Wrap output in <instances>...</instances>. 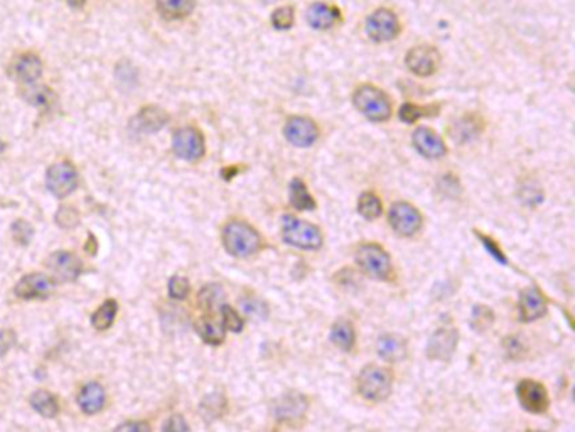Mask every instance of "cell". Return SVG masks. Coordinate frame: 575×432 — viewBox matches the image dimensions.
<instances>
[{
	"instance_id": "30",
	"label": "cell",
	"mask_w": 575,
	"mask_h": 432,
	"mask_svg": "<svg viewBox=\"0 0 575 432\" xmlns=\"http://www.w3.org/2000/svg\"><path fill=\"white\" fill-rule=\"evenodd\" d=\"M358 213L368 222L377 220L383 213L382 200L375 193H363L360 200H358Z\"/></svg>"
},
{
	"instance_id": "20",
	"label": "cell",
	"mask_w": 575,
	"mask_h": 432,
	"mask_svg": "<svg viewBox=\"0 0 575 432\" xmlns=\"http://www.w3.org/2000/svg\"><path fill=\"white\" fill-rule=\"evenodd\" d=\"M167 123V113L159 107H144L132 120V129L140 134H154Z\"/></svg>"
},
{
	"instance_id": "32",
	"label": "cell",
	"mask_w": 575,
	"mask_h": 432,
	"mask_svg": "<svg viewBox=\"0 0 575 432\" xmlns=\"http://www.w3.org/2000/svg\"><path fill=\"white\" fill-rule=\"evenodd\" d=\"M223 289L220 285H207L199 292V304L203 309L213 311L216 307H221V301H223Z\"/></svg>"
},
{
	"instance_id": "27",
	"label": "cell",
	"mask_w": 575,
	"mask_h": 432,
	"mask_svg": "<svg viewBox=\"0 0 575 432\" xmlns=\"http://www.w3.org/2000/svg\"><path fill=\"white\" fill-rule=\"evenodd\" d=\"M30 405H33L34 411L46 419L56 417L57 412H59V405H57L56 397L46 390L34 392L30 395Z\"/></svg>"
},
{
	"instance_id": "24",
	"label": "cell",
	"mask_w": 575,
	"mask_h": 432,
	"mask_svg": "<svg viewBox=\"0 0 575 432\" xmlns=\"http://www.w3.org/2000/svg\"><path fill=\"white\" fill-rule=\"evenodd\" d=\"M159 14L167 21H179L188 17L196 7V0H156Z\"/></svg>"
},
{
	"instance_id": "23",
	"label": "cell",
	"mask_w": 575,
	"mask_h": 432,
	"mask_svg": "<svg viewBox=\"0 0 575 432\" xmlns=\"http://www.w3.org/2000/svg\"><path fill=\"white\" fill-rule=\"evenodd\" d=\"M14 73L16 78L19 81L25 83V85L38 81L39 76L42 74V61L36 55H29V52L28 55H22L16 61Z\"/></svg>"
},
{
	"instance_id": "10",
	"label": "cell",
	"mask_w": 575,
	"mask_h": 432,
	"mask_svg": "<svg viewBox=\"0 0 575 432\" xmlns=\"http://www.w3.org/2000/svg\"><path fill=\"white\" fill-rule=\"evenodd\" d=\"M405 64L414 74H417L420 78H427L432 76L439 69L440 55L433 46L422 44V46H415L406 52Z\"/></svg>"
},
{
	"instance_id": "45",
	"label": "cell",
	"mask_w": 575,
	"mask_h": 432,
	"mask_svg": "<svg viewBox=\"0 0 575 432\" xmlns=\"http://www.w3.org/2000/svg\"><path fill=\"white\" fill-rule=\"evenodd\" d=\"M2 151H4V142L0 140V154H2Z\"/></svg>"
},
{
	"instance_id": "21",
	"label": "cell",
	"mask_w": 575,
	"mask_h": 432,
	"mask_svg": "<svg viewBox=\"0 0 575 432\" xmlns=\"http://www.w3.org/2000/svg\"><path fill=\"white\" fill-rule=\"evenodd\" d=\"M377 350L378 355L382 356L385 361H390V363H397V361L405 360L406 351V339L400 334H383L380 336L377 343Z\"/></svg>"
},
{
	"instance_id": "26",
	"label": "cell",
	"mask_w": 575,
	"mask_h": 432,
	"mask_svg": "<svg viewBox=\"0 0 575 432\" xmlns=\"http://www.w3.org/2000/svg\"><path fill=\"white\" fill-rule=\"evenodd\" d=\"M289 198H290L292 206H294V208L299 210V211H311V210L316 208V201H314L312 195L309 193L306 183H304V181H300L299 178H295L290 183Z\"/></svg>"
},
{
	"instance_id": "43",
	"label": "cell",
	"mask_w": 575,
	"mask_h": 432,
	"mask_svg": "<svg viewBox=\"0 0 575 432\" xmlns=\"http://www.w3.org/2000/svg\"><path fill=\"white\" fill-rule=\"evenodd\" d=\"M479 238H481V240L484 241V246H486V249H488L489 252L494 255V258L499 260V262H501V263H506V258H503V252H501V250L498 249L496 244H494L493 240H489V238H488V237H484V235H479Z\"/></svg>"
},
{
	"instance_id": "7",
	"label": "cell",
	"mask_w": 575,
	"mask_h": 432,
	"mask_svg": "<svg viewBox=\"0 0 575 432\" xmlns=\"http://www.w3.org/2000/svg\"><path fill=\"white\" fill-rule=\"evenodd\" d=\"M392 228L402 237H414L422 228L423 218L422 213L406 201L393 203L388 211Z\"/></svg>"
},
{
	"instance_id": "5",
	"label": "cell",
	"mask_w": 575,
	"mask_h": 432,
	"mask_svg": "<svg viewBox=\"0 0 575 432\" xmlns=\"http://www.w3.org/2000/svg\"><path fill=\"white\" fill-rule=\"evenodd\" d=\"M392 373L375 365L363 368L358 377V392L370 402H382L387 399L392 394Z\"/></svg>"
},
{
	"instance_id": "35",
	"label": "cell",
	"mask_w": 575,
	"mask_h": 432,
	"mask_svg": "<svg viewBox=\"0 0 575 432\" xmlns=\"http://www.w3.org/2000/svg\"><path fill=\"white\" fill-rule=\"evenodd\" d=\"M221 309V323H223L224 329H229V331H241L243 329V319L241 316L238 314L237 311L233 309V307H229L224 304V306L220 307Z\"/></svg>"
},
{
	"instance_id": "31",
	"label": "cell",
	"mask_w": 575,
	"mask_h": 432,
	"mask_svg": "<svg viewBox=\"0 0 575 432\" xmlns=\"http://www.w3.org/2000/svg\"><path fill=\"white\" fill-rule=\"evenodd\" d=\"M437 112H439V108L437 107H420V105H415V103H405L404 107L400 108V112H398V117H400L402 122L414 123L422 117L435 115Z\"/></svg>"
},
{
	"instance_id": "9",
	"label": "cell",
	"mask_w": 575,
	"mask_h": 432,
	"mask_svg": "<svg viewBox=\"0 0 575 432\" xmlns=\"http://www.w3.org/2000/svg\"><path fill=\"white\" fill-rule=\"evenodd\" d=\"M172 149H174V154L179 159H184V161H199V159L205 156L206 151L205 137L194 127H183V129H179L174 134Z\"/></svg>"
},
{
	"instance_id": "37",
	"label": "cell",
	"mask_w": 575,
	"mask_h": 432,
	"mask_svg": "<svg viewBox=\"0 0 575 432\" xmlns=\"http://www.w3.org/2000/svg\"><path fill=\"white\" fill-rule=\"evenodd\" d=\"M33 227L28 222H24V220H19V222L12 224V235H14L17 244L28 245L30 238H33Z\"/></svg>"
},
{
	"instance_id": "16",
	"label": "cell",
	"mask_w": 575,
	"mask_h": 432,
	"mask_svg": "<svg viewBox=\"0 0 575 432\" xmlns=\"http://www.w3.org/2000/svg\"><path fill=\"white\" fill-rule=\"evenodd\" d=\"M47 267H50L61 280L78 279L83 271L81 260H79L74 254L64 252V250L52 254L51 257L47 258Z\"/></svg>"
},
{
	"instance_id": "8",
	"label": "cell",
	"mask_w": 575,
	"mask_h": 432,
	"mask_svg": "<svg viewBox=\"0 0 575 432\" xmlns=\"http://www.w3.org/2000/svg\"><path fill=\"white\" fill-rule=\"evenodd\" d=\"M46 186L52 196H69L78 186V171L69 162L52 164L46 173Z\"/></svg>"
},
{
	"instance_id": "28",
	"label": "cell",
	"mask_w": 575,
	"mask_h": 432,
	"mask_svg": "<svg viewBox=\"0 0 575 432\" xmlns=\"http://www.w3.org/2000/svg\"><path fill=\"white\" fill-rule=\"evenodd\" d=\"M198 333L210 345H221L224 341L227 329H224L221 321H216L213 317H205L198 323Z\"/></svg>"
},
{
	"instance_id": "14",
	"label": "cell",
	"mask_w": 575,
	"mask_h": 432,
	"mask_svg": "<svg viewBox=\"0 0 575 432\" xmlns=\"http://www.w3.org/2000/svg\"><path fill=\"white\" fill-rule=\"evenodd\" d=\"M412 144L420 156L426 159H440L448 154V145L435 130L419 127L412 134Z\"/></svg>"
},
{
	"instance_id": "11",
	"label": "cell",
	"mask_w": 575,
	"mask_h": 432,
	"mask_svg": "<svg viewBox=\"0 0 575 432\" xmlns=\"http://www.w3.org/2000/svg\"><path fill=\"white\" fill-rule=\"evenodd\" d=\"M285 139L295 147H311L319 139V127L309 117H290L284 129Z\"/></svg>"
},
{
	"instance_id": "13",
	"label": "cell",
	"mask_w": 575,
	"mask_h": 432,
	"mask_svg": "<svg viewBox=\"0 0 575 432\" xmlns=\"http://www.w3.org/2000/svg\"><path fill=\"white\" fill-rule=\"evenodd\" d=\"M459 333L454 328H439L427 343V356L435 361H449L457 348Z\"/></svg>"
},
{
	"instance_id": "3",
	"label": "cell",
	"mask_w": 575,
	"mask_h": 432,
	"mask_svg": "<svg viewBox=\"0 0 575 432\" xmlns=\"http://www.w3.org/2000/svg\"><path fill=\"white\" fill-rule=\"evenodd\" d=\"M282 238L287 245L300 250H317L322 245L319 227L289 215L282 220Z\"/></svg>"
},
{
	"instance_id": "46",
	"label": "cell",
	"mask_w": 575,
	"mask_h": 432,
	"mask_svg": "<svg viewBox=\"0 0 575 432\" xmlns=\"http://www.w3.org/2000/svg\"><path fill=\"white\" fill-rule=\"evenodd\" d=\"M537 432H543V431H537Z\"/></svg>"
},
{
	"instance_id": "15",
	"label": "cell",
	"mask_w": 575,
	"mask_h": 432,
	"mask_svg": "<svg viewBox=\"0 0 575 432\" xmlns=\"http://www.w3.org/2000/svg\"><path fill=\"white\" fill-rule=\"evenodd\" d=\"M52 290H55V284L50 277L44 274H29L17 282L14 292L24 301H34V299H47Z\"/></svg>"
},
{
	"instance_id": "12",
	"label": "cell",
	"mask_w": 575,
	"mask_h": 432,
	"mask_svg": "<svg viewBox=\"0 0 575 432\" xmlns=\"http://www.w3.org/2000/svg\"><path fill=\"white\" fill-rule=\"evenodd\" d=\"M516 397H518L521 407L532 414H543L548 409V404H550L545 387L535 380H528V378L518 383Z\"/></svg>"
},
{
	"instance_id": "39",
	"label": "cell",
	"mask_w": 575,
	"mask_h": 432,
	"mask_svg": "<svg viewBox=\"0 0 575 432\" xmlns=\"http://www.w3.org/2000/svg\"><path fill=\"white\" fill-rule=\"evenodd\" d=\"M162 432H191L183 416H171L162 427Z\"/></svg>"
},
{
	"instance_id": "41",
	"label": "cell",
	"mask_w": 575,
	"mask_h": 432,
	"mask_svg": "<svg viewBox=\"0 0 575 432\" xmlns=\"http://www.w3.org/2000/svg\"><path fill=\"white\" fill-rule=\"evenodd\" d=\"M113 432H152L147 422H125L118 426Z\"/></svg>"
},
{
	"instance_id": "22",
	"label": "cell",
	"mask_w": 575,
	"mask_h": 432,
	"mask_svg": "<svg viewBox=\"0 0 575 432\" xmlns=\"http://www.w3.org/2000/svg\"><path fill=\"white\" fill-rule=\"evenodd\" d=\"M105 400H107V395H105L103 387L100 383H88V385L83 387L78 395L79 407H81L83 412L90 414V416L100 412L105 407Z\"/></svg>"
},
{
	"instance_id": "18",
	"label": "cell",
	"mask_w": 575,
	"mask_h": 432,
	"mask_svg": "<svg viewBox=\"0 0 575 432\" xmlns=\"http://www.w3.org/2000/svg\"><path fill=\"white\" fill-rule=\"evenodd\" d=\"M518 311H520V319L525 321V323L540 319V317L547 312L545 297H543V294L540 292L537 288L525 289L523 292L520 294Z\"/></svg>"
},
{
	"instance_id": "34",
	"label": "cell",
	"mask_w": 575,
	"mask_h": 432,
	"mask_svg": "<svg viewBox=\"0 0 575 432\" xmlns=\"http://www.w3.org/2000/svg\"><path fill=\"white\" fill-rule=\"evenodd\" d=\"M294 19H295L294 7H290V6H284V7L277 8V11L272 14V24H273V28L278 30L290 29L292 25H294Z\"/></svg>"
},
{
	"instance_id": "44",
	"label": "cell",
	"mask_w": 575,
	"mask_h": 432,
	"mask_svg": "<svg viewBox=\"0 0 575 432\" xmlns=\"http://www.w3.org/2000/svg\"><path fill=\"white\" fill-rule=\"evenodd\" d=\"M85 2H86V0H68V4H69V6H72L73 8L83 7V6H85Z\"/></svg>"
},
{
	"instance_id": "36",
	"label": "cell",
	"mask_w": 575,
	"mask_h": 432,
	"mask_svg": "<svg viewBox=\"0 0 575 432\" xmlns=\"http://www.w3.org/2000/svg\"><path fill=\"white\" fill-rule=\"evenodd\" d=\"M189 280L186 279V277H181V275H174L172 279L169 280V295L172 299H179V301H183L189 295Z\"/></svg>"
},
{
	"instance_id": "42",
	"label": "cell",
	"mask_w": 575,
	"mask_h": 432,
	"mask_svg": "<svg viewBox=\"0 0 575 432\" xmlns=\"http://www.w3.org/2000/svg\"><path fill=\"white\" fill-rule=\"evenodd\" d=\"M51 98H52V93L47 90V88H42V90H36L30 93V101H33L34 105H41V107H47Z\"/></svg>"
},
{
	"instance_id": "33",
	"label": "cell",
	"mask_w": 575,
	"mask_h": 432,
	"mask_svg": "<svg viewBox=\"0 0 575 432\" xmlns=\"http://www.w3.org/2000/svg\"><path fill=\"white\" fill-rule=\"evenodd\" d=\"M494 321V312L489 309V307L486 306H476L474 309H472V316H471V324L472 328L476 329V331H486V329L489 328L491 324H493Z\"/></svg>"
},
{
	"instance_id": "25",
	"label": "cell",
	"mask_w": 575,
	"mask_h": 432,
	"mask_svg": "<svg viewBox=\"0 0 575 432\" xmlns=\"http://www.w3.org/2000/svg\"><path fill=\"white\" fill-rule=\"evenodd\" d=\"M329 336L331 341L334 343V346H338L343 351H351L356 341L355 328H353V324L349 321H338V323H334L333 328H331Z\"/></svg>"
},
{
	"instance_id": "38",
	"label": "cell",
	"mask_w": 575,
	"mask_h": 432,
	"mask_svg": "<svg viewBox=\"0 0 575 432\" xmlns=\"http://www.w3.org/2000/svg\"><path fill=\"white\" fill-rule=\"evenodd\" d=\"M241 306H243V311H245V314L256 317V319H263V317L267 316V306L255 297L245 299V301L241 302Z\"/></svg>"
},
{
	"instance_id": "6",
	"label": "cell",
	"mask_w": 575,
	"mask_h": 432,
	"mask_svg": "<svg viewBox=\"0 0 575 432\" xmlns=\"http://www.w3.org/2000/svg\"><path fill=\"white\" fill-rule=\"evenodd\" d=\"M366 34L375 42H388L400 34V21L390 8H377L366 19Z\"/></svg>"
},
{
	"instance_id": "40",
	"label": "cell",
	"mask_w": 575,
	"mask_h": 432,
	"mask_svg": "<svg viewBox=\"0 0 575 432\" xmlns=\"http://www.w3.org/2000/svg\"><path fill=\"white\" fill-rule=\"evenodd\" d=\"M504 351H506L508 358H520L523 353V343L516 336H510L504 339Z\"/></svg>"
},
{
	"instance_id": "29",
	"label": "cell",
	"mask_w": 575,
	"mask_h": 432,
	"mask_svg": "<svg viewBox=\"0 0 575 432\" xmlns=\"http://www.w3.org/2000/svg\"><path fill=\"white\" fill-rule=\"evenodd\" d=\"M117 311H118V306H117V302L113 301V299H108V301H105L98 307V309H96L95 314L91 316L93 328L100 329V331H105V329H108L110 326L113 324L115 316H117Z\"/></svg>"
},
{
	"instance_id": "19",
	"label": "cell",
	"mask_w": 575,
	"mask_h": 432,
	"mask_svg": "<svg viewBox=\"0 0 575 432\" xmlns=\"http://www.w3.org/2000/svg\"><path fill=\"white\" fill-rule=\"evenodd\" d=\"M341 19V12L338 7L329 6L324 2H316L309 7L307 22L312 29L316 30H329L333 29Z\"/></svg>"
},
{
	"instance_id": "1",
	"label": "cell",
	"mask_w": 575,
	"mask_h": 432,
	"mask_svg": "<svg viewBox=\"0 0 575 432\" xmlns=\"http://www.w3.org/2000/svg\"><path fill=\"white\" fill-rule=\"evenodd\" d=\"M221 240H223L227 252L238 258L254 257L263 245L260 233L251 224L240 222V220H233V222L224 224Z\"/></svg>"
},
{
	"instance_id": "17",
	"label": "cell",
	"mask_w": 575,
	"mask_h": 432,
	"mask_svg": "<svg viewBox=\"0 0 575 432\" xmlns=\"http://www.w3.org/2000/svg\"><path fill=\"white\" fill-rule=\"evenodd\" d=\"M277 421L280 422H295L300 421L307 412V400L300 394H287L277 400L273 407Z\"/></svg>"
},
{
	"instance_id": "4",
	"label": "cell",
	"mask_w": 575,
	"mask_h": 432,
	"mask_svg": "<svg viewBox=\"0 0 575 432\" xmlns=\"http://www.w3.org/2000/svg\"><path fill=\"white\" fill-rule=\"evenodd\" d=\"M358 267L371 279L385 280L392 274V258L378 244H361L355 252Z\"/></svg>"
},
{
	"instance_id": "2",
	"label": "cell",
	"mask_w": 575,
	"mask_h": 432,
	"mask_svg": "<svg viewBox=\"0 0 575 432\" xmlns=\"http://www.w3.org/2000/svg\"><path fill=\"white\" fill-rule=\"evenodd\" d=\"M353 103L370 122H387L392 117V100L373 85H361L353 95Z\"/></svg>"
}]
</instances>
